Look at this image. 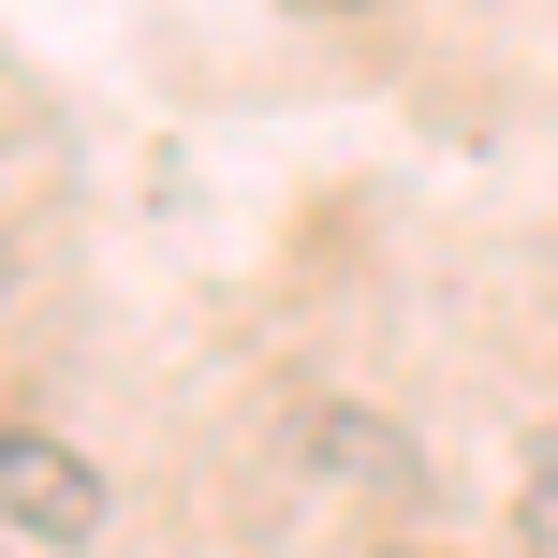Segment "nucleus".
<instances>
[{"instance_id": "obj_2", "label": "nucleus", "mask_w": 558, "mask_h": 558, "mask_svg": "<svg viewBox=\"0 0 558 558\" xmlns=\"http://www.w3.org/2000/svg\"><path fill=\"white\" fill-rule=\"evenodd\" d=\"M530 558H558V456L530 471Z\"/></svg>"}, {"instance_id": "obj_1", "label": "nucleus", "mask_w": 558, "mask_h": 558, "mask_svg": "<svg viewBox=\"0 0 558 558\" xmlns=\"http://www.w3.org/2000/svg\"><path fill=\"white\" fill-rule=\"evenodd\" d=\"M0 544H104V471L59 426H0Z\"/></svg>"}]
</instances>
